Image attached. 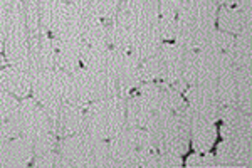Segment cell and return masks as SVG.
<instances>
[{
	"mask_svg": "<svg viewBox=\"0 0 252 168\" xmlns=\"http://www.w3.org/2000/svg\"><path fill=\"white\" fill-rule=\"evenodd\" d=\"M115 17L133 34L131 56L145 61L160 49L161 34L158 24V0H118Z\"/></svg>",
	"mask_w": 252,
	"mask_h": 168,
	"instance_id": "6da1fadb",
	"label": "cell"
},
{
	"mask_svg": "<svg viewBox=\"0 0 252 168\" xmlns=\"http://www.w3.org/2000/svg\"><path fill=\"white\" fill-rule=\"evenodd\" d=\"M219 7L212 0H180L175 27V44L197 51L215 31Z\"/></svg>",
	"mask_w": 252,
	"mask_h": 168,
	"instance_id": "7a4b0ae2",
	"label": "cell"
},
{
	"mask_svg": "<svg viewBox=\"0 0 252 168\" xmlns=\"http://www.w3.org/2000/svg\"><path fill=\"white\" fill-rule=\"evenodd\" d=\"M145 130L152 134L158 151L185 155L190 145V118L189 106L184 111L155 113L146 123Z\"/></svg>",
	"mask_w": 252,
	"mask_h": 168,
	"instance_id": "3957f363",
	"label": "cell"
},
{
	"mask_svg": "<svg viewBox=\"0 0 252 168\" xmlns=\"http://www.w3.org/2000/svg\"><path fill=\"white\" fill-rule=\"evenodd\" d=\"M58 157L59 167H111L108 141L93 136L89 133H84V131L61 138L58 141Z\"/></svg>",
	"mask_w": 252,
	"mask_h": 168,
	"instance_id": "277c9868",
	"label": "cell"
},
{
	"mask_svg": "<svg viewBox=\"0 0 252 168\" xmlns=\"http://www.w3.org/2000/svg\"><path fill=\"white\" fill-rule=\"evenodd\" d=\"M108 145L111 167L116 168H148L152 155L158 151L148 131L131 126H125Z\"/></svg>",
	"mask_w": 252,
	"mask_h": 168,
	"instance_id": "5b68a950",
	"label": "cell"
},
{
	"mask_svg": "<svg viewBox=\"0 0 252 168\" xmlns=\"http://www.w3.org/2000/svg\"><path fill=\"white\" fill-rule=\"evenodd\" d=\"M120 96L116 84L106 72H96L79 66L72 72H66L64 101L86 109L96 100Z\"/></svg>",
	"mask_w": 252,
	"mask_h": 168,
	"instance_id": "8992f818",
	"label": "cell"
},
{
	"mask_svg": "<svg viewBox=\"0 0 252 168\" xmlns=\"http://www.w3.org/2000/svg\"><path fill=\"white\" fill-rule=\"evenodd\" d=\"M187 49L178 44L161 42L160 49L153 56L140 61L141 67V81L152 83V81H161V83L172 84L178 93L185 91V84L182 81L184 76Z\"/></svg>",
	"mask_w": 252,
	"mask_h": 168,
	"instance_id": "52a82bcc",
	"label": "cell"
},
{
	"mask_svg": "<svg viewBox=\"0 0 252 168\" xmlns=\"http://www.w3.org/2000/svg\"><path fill=\"white\" fill-rule=\"evenodd\" d=\"M19 136L26 138L31 143L34 148V157L58 150L59 140L52 131L49 114L34 98L27 96L20 101Z\"/></svg>",
	"mask_w": 252,
	"mask_h": 168,
	"instance_id": "ba28073f",
	"label": "cell"
},
{
	"mask_svg": "<svg viewBox=\"0 0 252 168\" xmlns=\"http://www.w3.org/2000/svg\"><path fill=\"white\" fill-rule=\"evenodd\" d=\"M126 126V98L111 96L96 100L84 109L83 131L101 140H111Z\"/></svg>",
	"mask_w": 252,
	"mask_h": 168,
	"instance_id": "9c48e42d",
	"label": "cell"
},
{
	"mask_svg": "<svg viewBox=\"0 0 252 168\" xmlns=\"http://www.w3.org/2000/svg\"><path fill=\"white\" fill-rule=\"evenodd\" d=\"M5 57L9 64L29 71V37H27L24 0H7Z\"/></svg>",
	"mask_w": 252,
	"mask_h": 168,
	"instance_id": "30bf717a",
	"label": "cell"
},
{
	"mask_svg": "<svg viewBox=\"0 0 252 168\" xmlns=\"http://www.w3.org/2000/svg\"><path fill=\"white\" fill-rule=\"evenodd\" d=\"M215 91L223 106H237L251 113L252 106V69H237L229 66L219 76Z\"/></svg>",
	"mask_w": 252,
	"mask_h": 168,
	"instance_id": "8fae6325",
	"label": "cell"
},
{
	"mask_svg": "<svg viewBox=\"0 0 252 168\" xmlns=\"http://www.w3.org/2000/svg\"><path fill=\"white\" fill-rule=\"evenodd\" d=\"M104 72L111 77L113 83L116 84L120 96L128 98L133 89H136L143 81H141V67L140 61L129 52L118 51V49L109 47L106 69Z\"/></svg>",
	"mask_w": 252,
	"mask_h": 168,
	"instance_id": "7c38bea8",
	"label": "cell"
},
{
	"mask_svg": "<svg viewBox=\"0 0 252 168\" xmlns=\"http://www.w3.org/2000/svg\"><path fill=\"white\" fill-rule=\"evenodd\" d=\"M32 76V98L46 109L64 103V83L66 72L61 69H46Z\"/></svg>",
	"mask_w": 252,
	"mask_h": 168,
	"instance_id": "4fadbf2b",
	"label": "cell"
},
{
	"mask_svg": "<svg viewBox=\"0 0 252 168\" xmlns=\"http://www.w3.org/2000/svg\"><path fill=\"white\" fill-rule=\"evenodd\" d=\"M182 94H185V101L190 114H197V116H202L214 123L219 121L222 103L217 96V91H215V84L187 86V89Z\"/></svg>",
	"mask_w": 252,
	"mask_h": 168,
	"instance_id": "5bb4252c",
	"label": "cell"
},
{
	"mask_svg": "<svg viewBox=\"0 0 252 168\" xmlns=\"http://www.w3.org/2000/svg\"><path fill=\"white\" fill-rule=\"evenodd\" d=\"M46 109V108H44ZM51 120V126L54 134L61 138L71 136V134L81 133L84 126V108L64 101L63 104L56 106V108L46 109Z\"/></svg>",
	"mask_w": 252,
	"mask_h": 168,
	"instance_id": "9a60e30c",
	"label": "cell"
},
{
	"mask_svg": "<svg viewBox=\"0 0 252 168\" xmlns=\"http://www.w3.org/2000/svg\"><path fill=\"white\" fill-rule=\"evenodd\" d=\"M219 120L222 121L220 134L223 140L252 138V120L249 111H244L237 106H223Z\"/></svg>",
	"mask_w": 252,
	"mask_h": 168,
	"instance_id": "2e32d148",
	"label": "cell"
},
{
	"mask_svg": "<svg viewBox=\"0 0 252 168\" xmlns=\"http://www.w3.org/2000/svg\"><path fill=\"white\" fill-rule=\"evenodd\" d=\"M217 165L223 168H249L252 165V138L223 140L217 146Z\"/></svg>",
	"mask_w": 252,
	"mask_h": 168,
	"instance_id": "e0dca14e",
	"label": "cell"
},
{
	"mask_svg": "<svg viewBox=\"0 0 252 168\" xmlns=\"http://www.w3.org/2000/svg\"><path fill=\"white\" fill-rule=\"evenodd\" d=\"M34 160V148L26 138L14 136L0 141V167L20 168Z\"/></svg>",
	"mask_w": 252,
	"mask_h": 168,
	"instance_id": "ac0fdd59",
	"label": "cell"
},
{
	"mask_svg": "<svg viewBox=\"0 0 252 168\" xmlns=\"http://www.w3.org/2000/svg\"><path fill=\"white\" fill-rule=\"evenodd\" d=\"M56 51V67L64 72H72L81 66L84 42L81 37H52Z\"/></svg>",
	"mask_w": 252,
	"mask_h": 168,
	"instance_id": "d6986e66",
	"label": "cell"
},
{
	"mask_svg": "<svg viewBox=\"0 0 252 168\" xmlns=\"http://www.w3.org/2000/svg\"><path fill=\"white\" fill-rule=\"evenodd\" d=\"M19 113L17 98L0 86V141L19 136Z\"/></svg>",
	"mask_w": 252,
	"mask_h": 168,
	"instance_id": "ffe728a7",
	"label": "cell"
},
{
	"mask_svg": "<svg viewBox=\"0 0 252 168\" xmlns=\"http://www.w3.org/2000/svg\"><path fill=\"white\" fill-rule=\"evenodd\" d=\"M190 145L197 153H209L217 140L215 123L197 114H190Z\"/></svg>",
	"mask_w": 252,
	"mask_h": 168,
	"instance_id": "44dd1931",
	"label": "cell"
},
{
	"mask_svg": "<svg viewBox=\"0 0 252 168\" xmlns=\"http://www.w3.org/2000/svg\"><path fill=\"white\" fill-rule=\"evenodd\" d=\"M0 86L15 98H27L32 89V76L27 69L17 66H7L0 69Z\"/></svg>",
	"mask_w": 252,
	"mask_h": 168,
	"instance_id": "7402d4cb",
	"label": "cell"
},
{
	"mask_svg": "<svg viewBox=\"0 0 252 168\" xmlns=\"http://www.w3.org/2000/svg\"><path fill=\"white\" fill-rule=\"evenodd\" d=\"M217 22L220 31L232 35H241L252 31V12H246L239 7H220L217 10Z\"/></svg>",
	"mask_w": 252,
	"mask_h": 168,
	"instance_id": "603a6c76",
	"label": "cell"
},
{
	"mask_svg": "<svg viewBox=\"0 0 252 168\" xmlns=\"http://www.w3.org/2000/svg\"><path fill=\"white\" fill-rule=\"evenodd\" d=\"M81 39L89 47H109L106 20L84 15L81 26Z\"/></svg>",
	"mask_w": 252,
	"mask_h": 168,
	"instance_id": "cb8c5ba5",
	"label": "cell"
},
{
	"mask_svg": "<svg viewBox=\"0 0 252 168\" xmlns=\"http://www.w3.org/2000/svg\"><path fill=\"white\" fill-rule=\"evenodd\" d=\"M230 66L237 69H252V31L234 35L232 46L227 51Z\"/></svg>",
	"mask_w": 252,
	"mask_h": 168,
	"instance_id": "d4e9b609",
	"label": "cell"
},
{
	"mask_svg": "<svg viewBox=\"0 0 252 168\" xmlns=\"http://www.w3.org/2000/svg\"><path fill=\"white\" fill-rule=\"evenodd\" d=\"M180 0H158V24L163 40H173Z\"/></svg>",
	"mask_w": 252,
	"mask_h": 168,
	"instance_id": "484cf974",
	"label": "cell"
},
{
	"mask_svg": "<svg viewBox=\"0 0 252 168\" xmlns=\"http://www.w3.org/2000/svg\"><path fill=\"white\" fill-rule=\"evenodd\" d=\"M78 10L89 17L108 20L118 12V0H69Z\"/></svg>",
	"mask_w": 252,
	"mask_h": 168,
	"instance_id": "4316f807",
	"label": "cell"
},
{
	"mask_svg": "<svg viewBox=\"0 0 252 168\" xmlns=\"http://www.w3.org/2000/svg\"><path fill=\"white\" fill-rule=\"evenodd\" d=\"M184 165L180 155L166 153V151H155L148 162V168H178Z\"/></svg>",
	"mask_w": 252,
	"mask_h": 168,
	"instance_id": "83f0119b",
	"label": "cell"
},
{
	"mask_svg": "<svg viewBox=\"0 0 252 168\" xmlns=\"http://www.w3.org/2000/svg\"><path fill=\"white\" fill-rule=\"evenodd\" d=\"M187 167H192V168H215L217 165V158L214 155L209 153H193L187 158L185 162Z\"/></svg>",
	"mask_w": 252,
	"mask_h": 168,
	"instance_id": "f1b7e54d",
	"label": "cell"
},
{
	"mask_svg": "<svg viewBox=\"0 0 252 168\" xmlns=\"http://www.w3.org/2000/svg\"><path fill=\"white\" fill-rule=\"evenodd\" d=\"M5 20H7V0H0V51L5 46Z\"/></svg>",
	"mask_w": 252,
	"mask_h": 168,
	"instance_id": "f546056e",
	"label": "cell"
},
{
	"mask_svg": "<svg viewBox=\"0 0 252 168\" xmlns=\"http://www.w3.org/2000/svg\"><path fill=\"white\" fill-rule=\"evenodd\" d=\"M234 5L246 12H252V0H235Z\"/></svg>",
	"mask_w": 252,
	"mask_h": 168,
	"instance_id": "4dcf8cb0",
	"label": "cell"
},
{
	"mask_svg": "<svg viewBox=\"0 0 252 168\" xmlns=\"http://www.w3.org/2000/svg\"><path fill=\"white\" fill-rule=\"evenodd\" d=\"M217 7H232L235 3V0H212Z\"/></svg>",
	"mask_w": 252,
	"mask_h": 168,
	"instance_id": "1f68e13d",
	"label": "cell"
}]
</instances>
